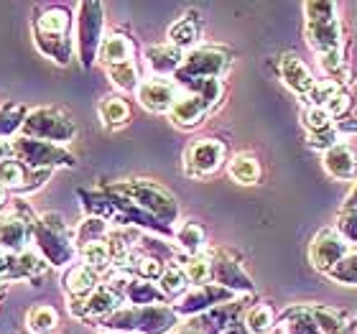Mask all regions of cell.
I'll use <instances>...</instances> for the list:
<instances>
[{"label": "cell", "mask_w": 357, "mask_h": 334, "mask_svg": "<svg viewBox=\"0 0 357 334\" xmlns=\"http://www.w3.org/2000/svg\"><path fill=\"white\" fill-rule=\"evenodd\" d=\"M166 38H169V44L176 46L178 52H194L197 46H199V38H202V18L197 10H189V13H184L181 18H178L176 23H172L169 26V33H166Z\"/></svg>", "instance_id": "23"}, {"label": "cell", "mask_w": 357, "mask_h": 334, "mask_svg": "<svg viewBox=\"0 0 357 334\" xmlns=\"http://www.w3.org/2000/svg\"><path fill=\"white\" fill-rule=\"evenodd\" d=\"M21 135L23 138L56 143V146H67L77 138V123L59 107H33L26 115Z\"/></svg>", "instance_id": "7"}, {"label": "cell", "mask_w": 357, "mask_h": 334, "mask_svg": "<svg viewBox=\"0 0 357 334\" xmlns=\"http://www.w3.org/2000/svg\"><path fill=\"white\" fill-rule=\"evenodd\" d=\"M49 271V263L44 260L41 252L33 250H23L18 255H13L10 260V273H8V281H18V278H26V281H36Z\"/></svg>", "instance_id": "30"}, {"label": "cell", "mask_w": 357, "mask_h": 334, "mask_svg": "<svg viewBox=\"0 0 357 334\" xmlns=\"http://www.w3.org/2000/svg\"><path fill=\"white\" fill-rule=\"evenodd\" d=\"M227 174L235 184L240 186H255L263 181V166L258 161L255 153L250 151H243V153H235V156L227 161Z\"/></svg>", "instance_id": "27"}, {"label": "cell", "mask_w": 357, "mask_h": 334, "mask_svg": "<svg viewBox=\"0 0 357 334\" xmlns=\"http://www.w3.org/2000/svg\"><path fill=\"white\" fill-rule=\"evenodd\" d=\"M26 324L33 334H54L59 329V314L49 304H36L26 314Z\"/></svg>", "instance_id": "37"}, {"label": "cell", "mask_w": 357, "mask_h": 334, "mask_svg": "<svg viewBox=\"0 0 357 334\" xmlns=\"http://www.w3.org/2000/svg\"><path fill=\"white\" fill-rule=\"evenodd\" d=\"M100 286H102V275L84 263L69 266L67 273L61 275V289L69 296V301H82L89 294H95Z\"/></svg>", "instance_id": "20"}, {"label": "cell", "mask_w": 357, "mask_h": 334, "mask_svg": "<svg viewBox=\"0 0 357 334\" xmlns=\"http://www.w3.org/2000/svg\"><path fill=\"white\" fill-rule=\"evenodd\" d=\"M240 298L238 294H232V291L222 289V286H217V283H204V286H192V289L186 291L184 296L178 298L174 309H176L178 317H199V314L209 312V309H215V306H222V304H230Z\"/></svg>", "instance_id": "14"}, {"label": "cell", "mask_w": 357, "mask_h": 334, "mask_svg": "<svg viewBox=\"0 0 357 334\" xmlns=\"http://www.w3.org/2000/svg\"><path fill=\"white\" fill-rule=\"evenodd\" d=\"M321 164L337 181H357V156L350 143L340 141L337 146H332L327 153H321Z\"/></svg>", "instance_id": "22"}, {"label": "cell", "mask_w": 357, "mask_h": 334, "mask_svg": "<svg viewBox=\"0 0 357 334\" xmlns=\"http://www.w3.org/2000/svg\"><path fill=\"white\" fill-rule=\"evenodd\" d=\"M79 263L89 266L92 271H97V273L105 278V275L112 271V255H110V250H107V243L100 240V243H92V245L82 248V250H79Z\"/></svg>", "instance_id": "40"}, {"label": "cell", "mask_w": 357, "mask_h": 334, "mask_svg": "<svg viewBox=\"0 0 357 334\" xmlns=\"http://www.w3.org/2000/svg\"><path fill=\"white\" fill-rule=\"evenodd\" d=\"M301 126H304L306 133H317V130H327V128L335 126V120L324 107H309L306 105L301 110Z\"/></svg>", "instance_id": "44"}, {"label": "cell", "mask_w": 357, "mask_h": 334, "mask_svg": "<svg viewBox=\"0 0 357 334\" xmlns=\"http://www.w3.org/2000/svg\"><path fill=\"white\" fill-rule=\"evenodd\" d=\"M79 199L87 212V217H100L110 227H135V230H146L153 235H164V238H174V227H166L151 217L146 209H141L135 202H130L123 194H115L105 184L97 189H79Z\"/></svg>", "instance_id": "1"}, {"label": "cell", "mask_w": 357, "mask_h": 334, "mask_svg": "<svg viewBox=\"0 0 357 334\" xmlns=\"http://www.w3.org/2000/svg\"><path fill=\"white\" fill-rule=\"evenodd\" d=\"M107 232H110V225L100 220V217H84L79 227L75 230V245L77 252L82 250V248L92 245V243H100V240L107 238Z\"/></svg>", "instance_id": "39"}, {"label": "cell", "mask_w": 357, "mask_h": 334, "mask_svg": "<svg viewBox=\"0 0 357 334\" xmlns=\"http://www.w3.org/2000/svg\"><path fill=\"white\" fill-rule=\"evenodd\" d=\"M314 319L319 324L321 334H355L357 332V317H352L344 309L327 304H309Z\"/></svg>", "instance_id": "24"}, {"label": "cell", "mask_w": 357, "mask_h": 334, "mask_svg": "<svg viewBox=\"0 0 357 334\" xmlns=\"http://www.w3.org/2000/svg\"><path fill=\"white\" fill-rule=\"evenodd\" d=\"M278 77H281V82L286 84L294 95L301 97V100H304V97L312 92L314 84H317L314 72L306 67V61L294 52H286L281 59H278Z\"/></svg>", "instance_id": "18"}, {"label": "cell", "mask_w": 357, "mask_h": 334, "mask_svg": "<svg viewBox=\"0 0 357 334\" xmlns=\"http://www.w3.org/2000/svg\"><path fill=\"white\" fill-rule=\"evenodd\" d=\"M304 38L317 56L342 49L344 33L342 21H340V6L324 3V0L304 3Z\"/></svg>", "instance_id": "5"}, {"label": "cell", "mask_w": 357, "mask_h": 334, "mask_svg": "<svg viewBox=\"0 0 357 334\" xmlns=\"http://www.w3.org/2000/svg\"><path fill=\"white\" fill-rule=\"evenodd\" d=\"M342 89H347V87L332 82V79H327V77H321V79H317V84L312 87V92L304 97V103L309 105V107H327V105L332 103Z\"/></svg>", "instance_id": "42"}, {"label": "cell", "mask_w": 357, "mask_h": 334, "mask_svg": "<svg viewBox=\"0 0 357 334\" xmlns=\"http://www.w3.org/2000/svg\"><path fill=\"white\" fill-rule=\"evenodd\" d=\"M105 332L123 334H172L181 327V317L169 304L156 306H123L110 317L97 321Z\"/></svg>", "instance_id": "3"}, {"label": "cell", "mask_w": 357, "mask_h": 334, "mask_svg": "<svg viewBox=\"0 0 357 334\" xmlns=\"http://www.w3.org/2000/svg\"><path fill=\"white\" fill-rule=\"evenodd\" d=\"M176 263L184 268V273L192 286L212 283V263H209V252H202V255H184V252L178 250Z\"/></svg>", "instance_id": "34"}, {"label": "cell", "mask_w": 357, "mask_h": 334, "mask_svg": "<svg viewBox=\"0 0 357 334\" xmlns=\"http://www.w3.org/2000/svg\"><path fill=\"white\" fill-rule=\"evenodd\" d=\"M107 72V79L115 89L120 92H138L141 87V72H138V64L135 61H126V64H118V67L105 69Z\"/></svg>", "instance_id": "38"}, {"label": "cell", "mask_w": 357, "mask_h": 334, "mask_svg": "<svg viewBox=\"0 0 357 334\" xmlns=\"http://www.w3.org/2000/svg\"><path fill=\"white\" fill-rule=\"evenodd\" d=\"M212 263V283L238 294V296H258L253 278L248 275L240 258L227 248H207Z\"/></svg>", "instance_id": "11"}, {"label": "cell", "mask_w": 357, "mask_h": 334, "mask_svg": "<svg viewBox=\"0 0 357 334\" xmlns=\"http://www.w3.org/2000/svg\"><path fill=\"white\" fill-rule=\"evenodd\" d=\"M337 232L350 245H357V207H342L337 215Z\"/></svg>", "instance_id": "45"}, {"label": "cell", "mask_w": 357, "mask_h": 334, "mask_svg": "<svg viewBox=\"0 0 357 334\" xmlns=\"http://www.w3.org/2000/svg\"><path fill=\"white\" fill-rule=\"evenodd\" d=\"M319 67L327 79L342 84L347 89L352 87V64H350V49H347V44L342 49H337V52H329L324 56H319Z\"/></svg>", "instance_id": "28"}, {"label": "cell", "mask_w": 357, "mask_h": 334, "mask_svg": "<svg viewBox=\"0 0 357 334\" xmlns=\"http://www.w3.org/2000/svg\"><path fill=\"white\" fill-rule=\"evenodd\" d=\"M33 222H36V217L31 215L29 209H23V204L18 202L10 215L0 217V248L10 255L23 252L33 240Z\"/></svg>", "instance_id": "15"}, {"label": "cell", "mask_w": 357, "mask_h": 334, "mask_svg": "<svg viewBox=\"0 0 357 334\" xmlns=\"http://www.w3.org/2000/svg\"><path fill=\"white\" fill-rule=\"evenodd\" d=\"M181 92H192V95L202 97L209 105V110L215 112L225 100V82L222 79H186V82L176 84Z\"/></svg>", "instance_id": "32"}, {"label": "cell", "mask_w": 357, "mask_h": 334, "mask_svg": "<svg viewBox=\"0 0 357 334\" xmlns=\"http://www.w3.org/2000/svg\"><path fill=\"white\" fill-rule=\"evenodd\" d=\"M166 271V260L153 255V252H146L141 248V258L135 263L133 268V275L135 278H141V281H151V283H158L161 281V275Z\"/></svg>", "instance_id": "41"}, {"label": "cell", "mask_w": 357, "mask_h": 334, "mask_svg": "<svg viewBox=\"0 0 357 334\" xmlns=\"http://www.w3.org/2000/svg\"><path fill=\"white\" fill-rule=\"evenodd\" d=\"M232 67V52L225 46H197L184 56V64L174 75V82L186 79H222Z\"/></svg>", "instance_id": "10"}, {"label": "cell", "mask_w": 357, "mask_h": 334, "mask_svg": "<svg viewBox=\"0 0 357 334\" xmlns=\"http://www.w3.org/2000/svg\"><path fill=\"white\" fill-rule=\"evenodd\" d=\"M33 44L46 59L56 61L59 67H69L75 56V38H72V13L64 6L38 8L31 23Z\"/></svg>", "instance_id": "2"}, {"label": "cell", "mask_w": 357, "mask_h": 334, "mask_svg": "<svg viewBox=\"0 0 357 334\" xmlns=\"http://www.w3.org/2000/svg\"><path fill=\"white\" fill-rule=\"evenodd\" d=\"M0 110H3V105H0Z\"/></svg>", "instance_id": "53"}, {"label": "cell", "mask_w": 357, "mask_h": 334, "mask_svg": "<svg viewBox=\"0 0 357 334\" xmlns=\"http://www.w3.org/2000/svg\"><path fill=\"white\" fill-rule=\"evenodd\" d=\"M33 243L44 260L54 268L75 266V258L79 255L75 245V232L69 230L64 217L59 212H46L36 217L33 222Z\"/></svg>", "instance_id": "6"}, {"label": "cell", "mask_w": 357, "mask_h": 334, "mask_svg": "<svg viewBox=\"0 0 357 334\" xmlns=\"http://www.w3.org/2000/svg\"><path fill=\"white\" fill-rule=\"evenodd\" d=\"M283 334H321L309 304H291L278 314V324Z\"/></svg>", "instance_id": "26"}, {"label": "cell", "mask_w": 357, "mask_h": 334, "mask_svg": "<svg viewBox=\"0 0 357 334\" xmlns=\"http://www.w3.org/2000/svg\"><path fill=\"white\" fill-rule=\"evenodd\" d=\"M227 164V143L220 138H194L184 151V174L189 179L212 176Z\"/></svg>", "instance_id": "12"}, {"label": "cell", "mask_w": 357, "mask_h": 334, "mask_svg": "<svg viewBox=\"0 0 357 334\" xmlns=\"http://www.w3.org/2000/svg\"><path fill=\"white\" fill-rule=\"evenodd\" d=\"M174 240H176L178 250L184 255H202L207 252V230L202 227L197 220H184V222L176 225L174 230Z\"/></svg>", "instance_id": "29"}, {"label": "cell", "mask_w": 357, "mask_h": 334, "mask_svg": "<svg viewBox=\"0 0 357 334\" xmlns=\"http://www.w3.org/2000/svg\"><path fill=\"white\" fill-rule=\"evenodd\" d=\"M327 278L332 283H340V286H357V250L347 252V255L329 271Z\"/></svg>", "instance_id": "43"}, {"label": "cell", "mask_w": 357, "mask_h": 334, "mask_svg": "<svg viewBox=\"0 0 357 334\" xmlns=\"http://www.w3.org/2000/svg\"><path fill=\"white\" fill-rule=\"evenodd\" d=\"M10 149H13V158H18L23 166H29L33 171L75 169L77 166L75 153H69L64 146H56V143L49 141L15 135L13 141H10Z\"/></svg>", "instance_id": "9"}, {"label": "cell", "mask_w": 357, "mask_h": 334, "mask_svg": "<svg viewBox=\"0 0 357 334\" xmlns=\"http://www.w3.org/2000/svg\"><path fill=\"white\" fill-rule=\"evenodd\" d=\"M181 89L176 87V82L172 79H158V77H151V79H143L135 97L141 107H146L149 112H156V115H169L176 105Z\"/></svg>", "instance_id": "17"}, {"label": "cell", "mask_w": 357, "mask_h": 334, "mask_svg": "<svg viewBox=\"0 0 357 334\" xmlns=\"http://www.w3.org/2000/svg\"><path fill=\"white\" fill-rule=\"evenodd\" d=\"M8 189H3V186H0V209H3V207H6V202H8Z\"/></svg>", "instance_id": "50"}, {"label": "cell", "mask_w": 357, "mask_h": 334, "mask_svg": "<svg viewBox=\"0 0 357 334\" xmlns=\"http://www.w3.org/2000/svg\"><path fill=\"white\" fill-rule=\"evenodd\" d=\"M184 52H178L176 46H172L169 41L166 44H153L143 52V59H146V67H149L151 77H158V79H166V77H174L184 64Z\"/></svg>", "instance_id": "21"}, {"label": "cell", "mask_w": 357, "mask_h": 334, "mask_svg": "<svg viewBox=\"0 0 357 334\" xmlns=\"http://www.w3.org/2000/svg\"><path fill=\"white\" fill-rule=\"evenodd\" d=\"M340 143V133L337 128H327V130H317V133H306V149L317 151V153H327L332 146Z\"/></svg>", "instance_id": "46"}, {"label": "cell", "mask_w": 357, "mask_h": 334, "mask_svg": "<svg viewBox=\"0 0 357 334\" xmlns=\"http://www.w3.org/2000/svg\"><path fill=\"white\" fill-rule=\"evenodd\" d=\"M123 304H126V298L120 296L118 291L112 289V286H107V283L102 281V286L95 291V294H89L87 298H82V301H69V314L75 317V319H105V317H110L112 312H118V309H123Z\"/></svg>", "instance_id": "16"}, {"label": "cell", "mask_w": 357, "mask_h": 334, "mask_svg": "<svg viewBox=\"0 0 357 334\" xmlns=\"http://www.w3.org/2000/svg\"><path fill=\"white\" fill-rule=\"evenodd\" d=\"M126 304L128 306H156V304H169V298L164 296V291L158 289L156 283L133 278L126 291Z\"/></svg>", "instance_id": "33"}, {"label": "cell", "mask_w": 357, "mask_h": 334, "mask_svg": "<svg viewBox=\"0 0 357 334\" xmlns=\"http://www.w3.org/2000/svg\"><path fill=\"white\" fill-rule=\"evenodd\" d=\"M350 250L352 245L337 232V227H321L309 240V263L317 273L327 275Z\"/></svg>", "instance_id": "13"}, {"label": "cell", "mask_w": 357, "mask_h": 334, "mask_svg": "<svg viewBox=\"0 0 357 334\" xmlns=\"http://www.w3.org/2000/svg\"><path fill=\"white\" fill-rule=\"evenodd\" d=\"M105 38V8L97 0H84L77 6V56L82 69H92Z\"/></svg>", "instance_id": "8"}, {"label": "cell", "mask_w": 357, "mask_h": 334, "mask_svg": "<svg viewBox=\"0 0 357 334\" xmlns=\"http://www.w3.org/2000/svg\"><path fill=\"white\" fill-rule=\"evenodd\" d=\"M158 289L164 291V296L169 298V301H174V304L184 296L186 291L192 289V283L186 278L184 268L176 263V258H174L172 263H166V271H164V275H161V281H158Z\"/></svg>", "instance_id": "35"}, {"label": "cell", "mask_w": 357, "mask_h": 334, "mask_svg": "<svg viewBox=\"0 0 357 334\" xmlns=\"http://www.w3.org/2000/svg\"><path fill=\"white\" fill-rule=\"evenodd\" d=\"M97 61L102 64L105 69L118 67V64H126V61H135V44L133 38L126 36V33H107L102 38V46H100V54H97Z\"/></svg>", "instance_id": "25"}, {"label": "cell", "mask_w": 357, "mask_h": 334, "mask_svg": "<svg viewBox=\"0 0 357 334\" xmlns=\"http://www.w3.org/2000/svg\"><path fill=\"white\" fill-rule=\"evenodd\" d=\"M243 324L250 334H271L278 324V314L271 304H253L243 317Z\"/></svg>", "instance_id": "36"}, {"label": "cell", "mask_w": 357, "mask_h": 334, "mask_svg": "<svg viewBox=\"0 0 357 334\" xmlns=\"http://www.w3.org/2000/svg\"><path fill=\"white\" fill-rule=\"evenodd\" d=\"M174 334H204V332H199V329H197V327H192V324H189V321H186V324H181V327H178Z\"/></svg>", "instance_id": "49"}, {"label": "cell", "mask_w": 357, "mask_h": 334, "mask_svg": "<svg viewBox=\"0 0 357 334\" xmlns=\"http://www.w3.org/2000/svg\"><path fill=\"white\" fill-rule=\"evenodd\" d=\"M13 156V149H10V141H0V164L6 161V158Z\"/></svg>", "instance_id": "48"}, {"label": "cell", "mask_w": 357, "mask_h": 334, "mask_svg": "<svg viewBox=\"0 0 357 334\" xmlns=\"http://www.w3.org/2000/svg\"><path fill=\"white\" fill-rule=\"evenodd\" d=\"M105 334H123V332H105Z\"/></svg>", "instance_id": "52"}, {"label": "cell", "mask_w": 357, "mask_h": 334, "mask_svg": "<svg viewBox=\"0 0 357 334\" xmlns=\"http://www.w3.org/2000/svg\"><path fill=\"white\" fill-rule=\"evenodd\" d=\"M107 189L115 194H123L130 202H135L141 209H146L151 217H156L158 222L176 230L178 222V202L166 186H161L153 179H120V181H105Z\"/></svg>", "instance_id": "4"}, {"label": "cell", "mask_w": 357, "mask_h": 334, "mask_svg": "<svg viewBox=\"0 0 357 334\" xmlns=\"http://www.w3.org/2000/svg\"><path fill=\"white\" fill-rule=\"evenodd\" d=\"M271 334H283V332H281V329H278V327H275V329H273V332H271Z\"/></svg>", "instance_id": "51"}, {"label": "cell", "mask_w": 357, "mask_h": 334, "mask_svg": "<svg viewBox=\"0 0 357 334\" xmlns=\"http://www.w3.org/2000/svg\"><path fill=\"white\" fill-rule=\"evenodd\" d=\"M209 115H212V110H209V105L202 97L192 95V92H181L176 105H174V110L169 112V120H172V126L181 128V130H194Z\"/></svg>", "instance_id": "19"}, {"label": "cell", "mask_w": 357, "mask_h": 334, "mask_svg": "<svg viewBox=\"0 0 357 334\" xmlns=\"http://www.w3.org/2000/svg\"><path fill=\"white\" fill-rule=\"evenodd\" d=\"M342 207H357V181H355V186H352L350 192H347V197H344Z\"/></svg>", "instance_id": "47"}, {"label": "cell", "mask_w": 357, "mask_h": 334, "mask_svg": "<svg viewBox=\"0 0 357 334\" xmlns=\"http://www.w3.org/2000/svg\"><path fill=\"white\" fill-rule=\"evenodd\" d=\"M97 115L102 120V126L107 130H118V128L130 123V105L126 97L120 95H105L97 105Z\"/></svg>", "instance_id": "31"}]
</instances>
